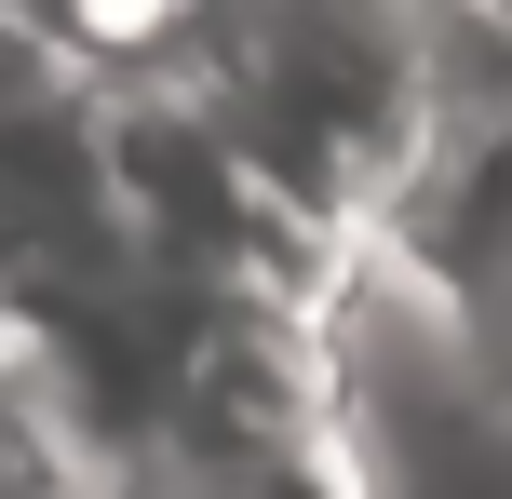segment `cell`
<instances>
[{"instance_id":"obj_2","label":"cell","mask_w":512,"mask_h":499,"mask_svg":"<svg viewBox=\"0 0 512 499\" xmlns=\"http://www.w3.org/2000/svg\"><path fill=\"white\" fill-rule=\"evenodd\" d=\"M0 499H108V446L81 432L68 378L14 324H0Z\"/></svg>"},{"instance_id":"obj_3","label":"cell","mask_w":512,"mask_h":499,"mask_svg":"<svg viewBox=\"0 0 512 499\" xmlns=\"http://www.w3.org/2000/svg\"><path fill=\"white\" fill-rule=\"evenodd\" d=\"M459 338H472V351H486V365L512 378V270H499V284H486V297H472V324H459Z\"/></svg>"},{"instance_id":"obj_1","label":"cell","mask_w":512,"mask_h":499,"mask_svg":"<svg viewBox=\"0 0 512 499\" xmlns=\"http://www.w3.org/2000/svg\"><path fill=\"white\" fill-rule=\"evenodd\" d=\"M122 81L176 95L297 230L351 243V257L391 230L418 149H432L418 14H162V41Z\"/></svg>"}]
</instances>
